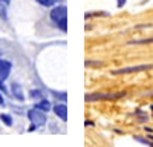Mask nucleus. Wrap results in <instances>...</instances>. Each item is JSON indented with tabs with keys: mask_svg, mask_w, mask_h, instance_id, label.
Masks as SVG:
<instances>
[{
	"mask_svg": "<svg viewBox=\"0 0 153 147\" xmlns=\"http://www.w3.org/2000/svg\"><path fill=\"white\" fill-rule=\"evenodd\" d=\"M54 112L60 120H63V121L68 120V107H66V104H57L54 107Z\"/></svg>",
	"mask_w": 153,
	"mask_h": 147,
	"instance_id": "obj_5",
	"label": "nucleus"
},
{
	"mask_svg": "<svg viewBox=\"0 0 153 147\" xmlns=\"http://www.w3.org/2000/svg\"><path fill=\"white\" fill-rule=\"evenodd\" d=\"M135 140L139 141V143H143V144H146V146H153L152 141H149V140H146V138H141V137H135Z\"/></svg>",
	"mask_w": 153,
	"mask_h": 147,
	"instance_id": "obj_12",
	"label": "nucleus"
},
{
	"mask_svg": "<svg viewBox=\"0 0 153 147\" xmlns=\"http://www.w3.org/2000/svg\"><path fill=\"white\" fill-rule=\"evenodd\" d=\"M0 120H2L6 126H11V124H12V118H11L9 115H6V114H2V115H0Z\"/></svg>",
	"mask_w": 153,
	"mask_h": 147,
	"instance_id": "obj_9",
	"label": "nucleus"
},
{
	"mask_svg": "<svg viewBox=\"0 0 153 147\" xmlns=\"http://www.w3.org/2000/svg\"><path fill=\"white\" fill-rule=\"evenodd\" d=\"M11 91H12V94H14V97L17 98V100H23V91H22V88H20V86L17 84V83H14V84H12L11 86Z\"/></svg>",
	"mask_w": 153,
	"mask_h": 147,
	"instance_id": "obj_7",
	"label": "nucleus"
},
{
	"mask_svg": "<svg viewBox=\"0 0 153 147\" xmlns=\"http://www.w3.org/2000/svg\"><path fill=\"white\" fill-rule=\"evenodd\" d=\"M66 17H68V9H66V6H55L52 11H51V19H52L55 23L66 20Z\"/></svg>",
	"mask_w": 153,
	"mask_h": 147,
	"instance_id": "obj_3",
	"label": "nucleus"
},
{
	"mask_svg": "<svg viewBox=\"0 0 153 147\" xmlns=\"http://www.w3.org/2000/svg\"><path fill=\"white\" fill-rule=\"evenodd\" d=\"M133 45H149V43H153V37L152 39H143V40H136V42H132Z\"/></svg>",
	"mask_w": 153,
	"mask_h": 147,
	"instance_id": "obj_11",
	"label": "nucleus"
},
{
	"mask_svg": "<svg viewBox=\"0 0 153 147\" xmlns=\"http://www.w3.org/2000/svg\"><path fill=\"white\" fill-rule=\"evenodd\" d=\"M31 97H32V98H40L42 94L38 92V91H32V92H31Z\"/></svg>",
	"mask_w": 153,
	"mask_h": 147,
	"instance_id": "obj_13",
	"label": "nucleus"
},
{
	"mask_svg": "<svg viewBox=\"0 0 153 147\" xmlns=\"http://www.w3.org/2000/svg\"><path fill=\"white\" fill-rule=\"evenodd\" d=\"M40 5H43V6H52V5H55L57 3V0H37Z\"/></svg>",
	"mask_w": 153,
	"mask_h": 147,
	"instance_id": "obj_10",
	"label": "nucleus"
},
{
	"mask_svg": "<svg viewBox=\"0 0 153 147\" xmlns=\"http://www.w3.org/2000/svg\"><path fill=\"white\" fill-rule=\"evenodd\" d=\"M126 2H127V0H117V6L118 8H123L126 5Z\"/></svg>",
	"mask_w": 153,
	"mask_h": 147,
	"instance_id": "obj_14",
	"label": "nucleus"
},
{
	"mask_svg": "<svg viewBox=\"0 0 153 147\" xmlns=\"http://www.w3.org/2000/svg\"><path fill=\"white\" fill-rule=\"evenodd\" d=\"M152 109H153V106H152Z\"/></svg>",
	"mask_w": 153,
	"mask_h": 147,
	"instance_id": "obj_17",
	"label": "nucleus"
},
{
	"mask_svg": "<svg viewBox=\"0 0 153 147\" xmlns=\"http://www.w3.org/2000/svg\"><path fill=\"white\" fill-rule=\"evenodd\" d=\"M153 65H139V66H130V68H123V69H115L112 74L118 75V74H133V72H143V71H150Z\"/></svg>",
	"mask_w": 153,
	"mask_h": 147,
	"instance_id": "obj_2",
	"label": "nucleus"
},
{
	"mask_svg": "<svg viewBox=\"0 0 153 147\" xmlns=\"http://www.w3.org/2000/svg\"><path fill=\"white\" fill-rule=\"evenodd\" d=\"M0 89L2 91H5V88H3V84L0 83ZM0 104H3V98H2V94H0Z\"/></svg>",
	"mask_w": 153,
	"mask_h": 147,
	"instance_id": "obj_15",
	"label": "nucleus"
},
{
	"mask_svg": "<svg viewBox=\"0 0 153 147\" xmlns=\"http://www.w3.org/2000/svg\"><path fill=\"white\" fill-rule=\"evenodd\" d=\"M123 94L110 95V94H95V95H86V101H94V100H106V98H118Z\"/></svg>",
	"mask_w": 153,
	"mask_h": 147,
	"instance_id": "obj_6",
	"label": "nucleus"
},
{
	"mask_svg": "<svg viewBox=\"0 0 153 147\" xmlns=\"http://www.w3.org/2000/svg\"><path fill=\"white\" fill-rule=\"evenodd\" d=\"M3 2H5V3H9V2H11V0H3Z\"/></svg>",
	"mask_w": 153,
	"mask_h": 147,
	"instance_id": "obj_16",
	"label": "nucleus"
},
{
	"mask_svg": "<svg viewBox=\"0 0 153 147\" xmlns=\"http://www.w3.org/2000/svg\"><path fill=\"white\" fill-rule=\"evenodd\" d=\"M35 107L40 109V110H43V112H49V110H51V103H49L48 100H42Z\"/></svg>",
	"mask_w": 153,
	"mask_h": 147,
	"instance_id": "obj_8",
	"label": "nucleus"
},
{
	"mask_svg": "<svg viewBox=\"0 0 153 147\" xmlns=\"http://www.w3.org/2000/svg\"><path fill=\"white\" fill-rule=\"evenodd\" d=\"M28 117H29V120L32 121V124H35V126H43L45 122H46V115L43 114V110L37 109V107L32 109V110H29Z\"/></svg>",
	"mask_w": 153,
	"mask_h": 147,
	"instance_id": "obj_1",
	"label": "nucleus"
},
{
	"mask_svg": "<svg viewBox=\"0 0 153 147\" xmlns=\"http://www.w3.org/2000/svg\"><path fill=\"white\" fill-rule=\"evenodd\" d=\"M9 72H11V63L6 60H0V81L8 78Z\"/></svg>",
	"mask_w": 153,
	"mask_h": 147,
	"instance_id": "obj_4",
	"label": "nucleus"
}]
</instances>
